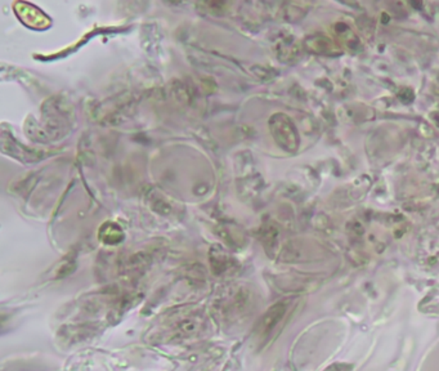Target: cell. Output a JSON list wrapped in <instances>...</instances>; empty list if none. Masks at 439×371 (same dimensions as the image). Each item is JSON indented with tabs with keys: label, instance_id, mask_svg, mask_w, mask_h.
<instances>
[{
	"label": "cell",
	"instance_id": "6da1fadb",
	"mask_svg": "<svg viewBox=\"0 0 439 371\" xmlns=\"http://www.w3.org/2000/svg\"><path fill=\"white\" fill-rule=\"evenodd\" d=\"M204 328V320H195L192 317H183L179 320H166L161 330L170 339H182L196 336Z\"/></svg>",
	"mask_w": 439,
	"mask_h": 371
},
{
	"label": "cell",
	"instance_id": "7a4b0ae2",
	"mask_svg": "<svg viewBox=\"0 0 439 371\" xmlns=\"http://www.w3.org/2000/svg\"><path fill=\"white\" fill-rule=\"evenodd\" d=\"M283 316V308L276 306L269 311L262 319V321L256 330V336L259 342H264L268 339L269 334L276 328L277 322L281 321L280 319Z\"/></svg>",
	"mask_w": 439,
	"mask_h": 371
}]
</instances>
